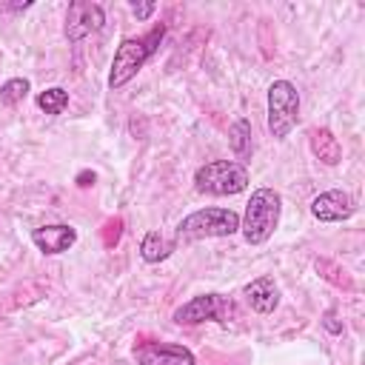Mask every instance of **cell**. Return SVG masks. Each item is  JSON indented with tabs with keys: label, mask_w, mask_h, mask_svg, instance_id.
I'll list each match as a JSON object with an SVG mask.
<instances>
[{
	"label": "cell",
	"mask_w": 365,
	"mask_h": 365,
	"mask_svg": "<svg viewBox=\"0 0 365 365\" xmlns=\"http://www.w3.org/2000/svg\"><path fill=\"white\" fill-rule=\"evenodd\" d=\"M163 37H165V23L151 26L140 37H123L120 46H117V51H114L111 68H108V88L117 91L125 83H131L137 77V71L154 57V51L163 43Z\"/></svg>",
	"instance_id": "1"
},
{
	"label": "cell",
	"mask_w": 365,
	"mask_h": 365,
	"mask_svg": "<svg viewBox=\"0 0 365 365\" xmlns=\"http://www.w3.org/2000/svg\"><path fill=\"white\" fill-rule=\"evenodd\" d=\"M279 214H282V197L279 191L262 185L254 188L248 202H245V214L240 217V231L242 240L248 245H262L274 237L277 225H279Z\"/></svg>",
	"instance_id": "2"
},
{
	"label": "cell",
	"mask_w": 365,
	"mask_h": 365,
	"mask_svg": "<svg viewBox=\"0 0 365 365\" xmlns=\"http://www.w3.org/2000/svg\"><path fill=\"white\" fill-rule=\"evenodd\" d=\"M240 231V214L234 208H217V205H205L197 208L191 214H185L177 228H174V242L185 245V242H197V240H217V237H231Z\"/></svg>",
	"instance_id": "3"
},
{
	"label": "cell",
	"mask_w": 365,
	"mask_h": 365,
	"mask_svg": "<svg viewBox=\"0 0 365 365\" xmlns=\"http://www.w3.org/2000/svg\"><path fill=\"white\" fill-rule=\"evenodd\" d=\"M194 188L200 194L234 197L248 188V168L237 160H211L194 171Z\"/></svg>",
	"instance_id": "4"
},
{
	"label": "cell",
	"mask_w": 365,
	"mask_h": 365,
	"mask_svg": "<svg viewBox=\"0 0 365 365\" xmlns=\"http://www.w3.org/2000/svg\"><path fill=\"white\" fill-rule=\"evenodd\" d=\"M299 120V91L291 80H274L268 86V131L274 140H285Z\"/></svg>",
	"instance_id": "5"
},
{
	"label": "cell",
	"mask_w": 365,
	"mask_h": 365,
	"mask_svg": "<svg viewBox=\"0 0 365 365\" xmlns=\"http://www.w3.org/2000/svg\"><path fill=\"white\" fill-rule=\"evenodd\" d=\"M231 317H234V302L225 294H217V291L197 294L188 302L177 305L174 314H171V319L177 325H200V322H220V325H225Z\"/></svg>",
	"instance_id": "6"
},
{
	"label": "cell",
	"mask_w": 365,
	"mask_h": 365,
	"mask_svg": "<svg viewBox=\"0 0 365 365\" xmlns=\"http://www.w3.org/2000/svg\"><path fill=\"white\" fill-rule=\"evenodd\" d=\"M103 23H106V11H103L100 3L74 0V3H68V11H66V40L68 43H80L88 34L100 31Z\"/></svg>",
	"instance_id": "7"
},
{
	"label": "cell",
	"mask_w": 365,
	"mask_h": 365,
	"mask_svg": "<svg viewBox=\"0 0 365 365\" xmlns=\"http://www.w3.org/2000/svg\"><path fill=\"white\" fill-rule=\"evenodd\" d=\"M134 359L137 365H197L194 354L177 342H137Z\"/></svg>",
	"instance_id": "8"
},
{
	"label": "cell",
	"mask_w": 365,
	"mask_h": 365,
	"mask_svg": "<svg viewBox=\"0 0 365 365\" xmlns=\"http://www.w3.org/2000/svg\"><path fill=\"white\" fill-rule=\"evenodd\" d=\"M311 214L319 222H345L354 214V197L342 188L322 191L311 200Z\"/></svg>",
	"instance_id": "9"
},
{
	"label": "cell",
	"mask_w": 365,
	"mask_h": 365,
	"mask_svg": "<svg viewBox=\"0 0 365 365\" xmlns=\"http://www.w3.org/2000/svg\"><path fill=\"white\" fill-rule=\"evenodd\" d=\"M31 242L37 245V251H43L46 257H57L66 254L74 242H77V228L68 222H51V225H40L31 231Z\"/></svg>",
	"instance_id": "10"
},
{
	"label": "cell",
	"mask_w": 365,
	"mask_h": 365,
	"mask_svg": "<svg viewBox=\"0 0 365 365\" xmlns=\"http://www.w3.org/2000/svg\"><path fill=\"white\" fill-rule=\"evenodd\" d=\"M242 294H245V302L251 305V311H257V314H274L277 305H279V288H277L274 277L251 279L242 288Z\"/></svg>",
	"instance_id": "11"
},
{
	"label": "cell",
	"mask_w": 365,
	"mask_h": 365,
	"mask_svg": "<svg viewBox=\"0 0 365 365\" xmlns=\"http://www.w3.org/2000/svg\"><path fill=\"white\" fill-rule=\"evenodd\" d=\"M308 145L314 151V157L325 165H339L342 163V145L334 137L331 128H311L308 131Z\"/></svg>",
	"instance_id": "12"
},
{
	"label": "cell",
	"mask_w": 365,
	"mask_h": 365,
	"mask_svg": "<svg viewBox=\"0 0 365 365\" xmlns=\"http://www.w3.org/2000/svg\"><path fill=\"white\" fill-rule=\"evenodd\" d=\"M174 251H177V242L168 240V237H163L160 231H148V234L140 240V257H143V262H148V265H157V262L168 259Z\"/></svg>",
	"instance_id": "13"
},
{
	"label": "cell",
	"mask_w": 365,
	"mask_h": 365,
	"mask_svg": "<svg viewBox=\"0 0 365 365\" xmlns=\"http://www.w3.org/2000/svg\"><path fill=\"white\" fill-rule=\"evenodd\" d=\"M251 123L245 120V117H240V120H234L231 123V128H228V143H231V151H234V157L237 160H248L251 157Z\"/></svg>",
	"instance_id": "14"
},
{
	"label": "cell",
	"mask_w": 365,
	"mask_h": 365,
	"mask_svg": "<svg viewBox=\"0 0 365 365\" xmlns=\"http://www.w3.org/2000/svg\"><path fill=\"white\" fill-rule=\"evenodd\" d=\"M37 108L48 117H57L68 108V91L63 86H51V88H43L37 94Z\"/></svg>",
	"instance_id": "15"
},
{
	"label": "cell",
	"mask_w": 365,
	"mask_h": 365,
	"mask_svg": "<svg viewBox=\"0 0 365 365\" xmlns=\"http://www.w3.org/2000/svg\"><path fill=\"white\" fill-rule=\"evenodd\" d=\"M31 91V83L26 77H11L0 86V106H17L26 100V94Z\"/></svg>",
	"instance_id": "16"
},
{
	"label": "cell",
	"mask_w": 365,
	"mask_h": 365,
	"mask_svg": "<svg viewBox=\"0 0 365 365\" xmlns=\"http://www.w3.org/2000/svg\"><path fill=\"white\" fill-rule=\"evenodd\" d=\"M314 265H317V271H319L325 279H331L334 285H339V288H345V291H351V288H354L351 277H348V274H345V268H339L336 262H331V259H317Z\"/></svg>",
	"instance_id": "17"
},
{
	"label": "cell",
	"mask_w": 365,
	"mask_h": 365,
	"mask_svg": "<svg viewBox=\"0 0 365 365\" xmlns=\"http://www.w3.org/2000/svg\"><path fill=\"white\" fill-rule=\"evenodd\" d=\"M154 11H157V3H151V0H148V3H137V0L131 3V14H134L140 23H143V20H148Z\"/></svg>",
	"instance_id": "18"
},
{
	"label": "cell",
	"mask_w": 365,
	"mask_h": 365,
	"mask_svg": "<svg viewBox=\"0 0 365 365\" xmlns=\"http://www.w3.org/2000/svg\"><path fill=\"white\" fill-rule=\"evenodd\" d=\"M322 328H325L328 334H342V322L336 319V311H325V317H322Z\"/></svg>",
	"instance_id": "19"
},
{
	"label": "cell",
	"mask_w": 365,
	"mask_h": 365,
	"mask_svg": "<svg viewBox=\"0 0 365 365\" xmlns=\"http://www.w3.org/2000/svg\"><path fill=\"white\" fill-rule=\"evenodd\" d=\"M94 180H97V174H94L91 168H83V171L74 177V182H77L80 188H91V185H94Z\"/></svg>",
	"instance_id": "20"
},
{
	"label": "cell",
	"mask_w": 365,
	"mask_h": 365,
	"mask_svg": "<svg viewBox=\"0 0 365 365\" xmlns=\"http://www.w3.org/2000/svg\"><path fill=\"white\" fill-rule=\"evenodd\" d=\"M3 9H9V11H26V9H31V3H11V6H3Z\"/></svg>",
	"instance_id": "21"
}]
</instances>
